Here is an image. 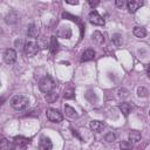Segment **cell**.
Listing matches in <instances>:
<instances>
[{
    "instance_id": "1",
    "label": "cell",
    "mask_w": 150,
    "mask_h": 150,
    "mask_svg": "<svg viewBox=\"0 0 150 150\" xmlns=\"http://www.w3.org/2000/svg\"><path fill=\"white\" fill-rule=\"evenodd\" d=\"M28 104H29L28 98L26 96H22V95H15L11 100V105L16 111H22V110L27 109L28 108Z\"/></svg>"
},
{
    "instance_id": "2",
    "label": "cell",
    "mask_w": 150,
    "mask_h": 150,
    "mask_svg": "<svg viewBox=\"0 0 150 150\" xmlns=\"http://www.w3.org/2000/svg\"><path fill=\"white\" fill-rule=\"evenodd\" d=\"M54 87H55V82H54V80H53L50 76H48V75L45 76L43 79H41V81L39 82V88H40V90H41L42 93H45V94L50 93Z\"/></svg>"
},
{
    "instance_id": "3",
    "label": "cell",
    "mask_w": 150,
    "mask_h": 150,
    "mask_svg": "<svg viewBox=\"0 0 150 150\" xmlns=\"http://www.w3.org/2000/svg\"><path fill=\"white\" fill-rule=\"evenodd\" d=\"M23 50H25V54H26L28 57H33V56H35V55L38 54V52H39V46H38V43L34 42V41H28V42L25 43Z\"/></svg>"
},
{
    "instance_id": "4",
    "label": "cell",
    "mask_w": 150,
    "mask_h": 150,
    "mask_svg": "<svg viewBox=\"0 0 150 150\" xmlns=\"http://www.w3.org/2000/svg\"><path fill=\"white\" fill-rule=\"evenodd\" d=\"M46 116H47V118H48L50 122H54V123H59V122H61V121L63 120L62 114H61L59 110L52 109V108L46 111Z\"/></svg>"
},
{
    "instance_id": "5",
    "label": "cell",
    "mask_w": 150,
    "mask_h": 150,
    "mask_svg": "<svg viewBox=\"0 0 150 150\" xmlns=\"http://www.w3.org/2000/svg\"><path fill=\"white\" fill-rule=\"evenodd\" d=\"M88 19H89L90 23H93V25H96V26H103L104 25V19L96 11H91L88 15Z\"/></svg>"
},
{
    "instance_id": "6",
    "label": "cell",
    "mask_w": 150,
    "mask_h": 150,
    "mask_svg": "<svg viewBox=\"0 0 150 150\" xmlns=\"http://www.w3.org/2000/svg\"><path fill=\"white\" fill-rule=\"evenodd\" d=\"M4 61L7 64H13L16 61V52L12 48H8L4 53Z\"/></svg>"
},
{
    "instance_id": "7",
    "label": "cell",
    "mask_w": 150,
    "mask_h": 150,
    "mask_svg": "<svg viewBox=\"0 0 150 150\" xmlns=\"http://www.w3.org/2000/svg\"><path fill=\"white\" fill-rule=\"evenodd\" d=\"M52 148H53L52 141L48 137L42 136L40 138V142H39V149L40 150H52Z\"/></svg>"
},
{
    "instance_id": "8",
    "label": "cell",
    "mask_w": 150,
    "mask_h": 150,
    "mask_svg": "<svg viewBox=\"0 0 150 150\" xmlns=\"http://www.w3.org/2000/svg\"><path fill=\"white\" fill-rule=\"evenodd\" d=\"M0 150H14V142H12L7 138H1L0 139Z\"/></svg>"
},
{
    "instance_id": "9",
    "label": "cell",
    "mask_w": 150,
    "mask_h": 150,
    "mask_svg": "<svg viewBox=\"0 0 150 150\" xmlns=\"http://www.w3.org/2000/svg\"><path fill=\"white\" fill-rule=\"evenodd\" d=\"M89 127L95 132H102L103 129H104V124L102 122H100V121H91L89 123Z\"/></svg>"
},
{
    "instance_id": "10",
    "label": "cell",
    "mask_w": 150,
    "mask_h": 150,
    "mask_svg": "<svg viewBox=\"0 0 150 150\" xmlns=\"http://www.w3.org/2000/svg\"><path fill=\"white\" fill-rule=\"evenodd\" d=\"M128 9H129V12L130 13H135L142 5H143V2L142 1H136V0H130V1H128Z\"/></svg>"
},
{
    "instance_id": "11",
    "label": "cell",
    "mask_w": 150,
    "mask_h": 150,
    "mask_svg": "<svg viewBox=\"0 0 150 150\" xmlns=\"http://www.w3.org/2000/svg\"><path fill=\"white\" fill-rule=\"evenodd\" d=\"M14 143L16 144V146H23V148H26L29 144V138L23 137V136H16V137H14Z\"/></svg>"
},
{
    "instance_id": "12",
    "label": "cell",
    "mask_w": 150,
    "mask_h": 150,
    "mask_svg": "<svg viewBox=\"0 0 150 150\" xmlns=\"http://www.w3.org/2000/svg\"><path fill=\"white\" fill-rule=\"evenodd\" d=\"M95 57V52L93 49H87L83 52L82 56H81V62H87V61H90Z\"/></svg>"
},
{
    "instance_id": "13",
    "label": "cell",
    "mask_w": 150,
    "mask_h": 150,
    "mask_svg": "<svg viewBox=\"0 0 150 150\" xmlns=\"http://www.w3.org/2000/svg\"><path fill=\"white\" fill-rule=\"evenodd\" d=\"M141 138H142V136H141V132L139 131H137V130H130V132H129V139H130V142L137 143V142L141 141Z\"/></svg>"
},
{
    "instance_id": "14",
    "label": "cell",
    "mask_w": 150,
    "mask_h": 150,
    "mask_svg": "<svg viewBox=\"0 0 150 150\" xmlns=\"http://www.w3.org/2000/svg\"><path fill=\"white\" fill-rule=\"evenodd\" d=\"M134 35L137 36V38L143 39V38L146 36V30H145V28H143V27L136 26V27H134Z\"/></svg>"
},
{
    "instance_id": "15",
    "label": "cell",
    "mask_w": 150,
    "mask_h": 150,
    "mask_svg": "<svg viewBox=\"0 0 150 150\" xmlns=\"http://www.w3.org/2000/svg\"><path fill=\"white\" fill-rule=\"evenodd\" d=\"M91 38H93V40H94L97 45H102V43L104 42V36H103V34H102L101 32H98V30L94 32L93 35H91Z\"/></svg>"
},
{
    "instance_id": "16",
    "label": "cell",
    "mask_w": 150,
    "mask_h": 150,
    "mask_svg": "<svg viewBox=\"0 0 150 150\" xmlns=\"http://www.w3.org/2000/svg\"><path fill=\"white\" fill-rule=\"evenodd\" d=\"M74 95H75V90H74V88H73L71 86L66 87L64 93H63V97H64L66 100H71V98L74 97Z\"/></svg>"
},
{
    "instance_id": "17",
    "label": "cell",
    "mask_w": 150,
    "mask_h": 150,
    "mask_svg": "<svg viewBox=\"0 0 150 150\" xmlns=\"http://www.w3.org/2000/svg\"><path fill=\"white\" fill-rule=\"evenodd\" d=\"M64 112H66V116L70 117V118H76L77 117V112L74 108H71L70 105H64Z\"/></svg>"
},
{
    "instance_id": "18",
    "label": "cell",
    "mask_w": 150,
    "mask_h": 150,
    "mask_svg": "<svg viewBox=\"0 0 150 150\" xmlns=\"http://www.w3.org/2000/svg\"><path fill=\"white\" fill-rule=\"evenodd\" d=\"M49 49H50V53L52 54H55L59 49V43L56 41V38L55 36H52L50 38V46H49Z\"/></svg>"
},
{
    "instance_id": "19",
    "label": "cell",
    "mask_w": 150,
    "mask_h": 150,
    "mask_svg": "<svg viewBox=\"0 0 150 150\" xmlns=\"http://www.w3.org/2000/svg\"><path fill=\"white\" fill-rule=\"evenodd\" d=\"M59 35L61 38H63V39H69L70 35H71V30H70L69 27H62L61 30H60V33H59Z\"/></svg>"
},
{
    "instance_id": "20",
    "label": "cell",
    "mask_w": 150,
    "mask_h": 150,
    "mask_svg": "<svg viewBox=\"0 0 150 150\" xmlns=\"http://www.w3.org/2000/svg\"><path fill=\"white\" fill-rule=\"evenodd\" d=\"M27 35H28V38H32V39H35V38L38 36V30H36V28H35V25L32 23V25L28 27Z\"/></svg>"
},
{
    "instance_id": "21",
    "label": "cell",
    "mask_w": 150,
    "mask_h": 150,
    "mask_svg": "<svg viewBox=\"0 0 150 150\" xmlns=\"http://www.w3.org/2000/svg\"><path fill=\"white\" fill-rule=\"evenodd\" d=\"M120 109H121V111L123 112V115L128 116V114H129L130 110H131V105H130L129 103H127V102H123V103L120 104Z\"/></svg>"
},
{
    "instance_id": "22",
    "label": "cell",
    "mask_w": 150,
    "mask_h": 150,
    "mask_svg": "<svg viewBox=\"0 0 150 150\" xmlns=\"http://www.w3.org/2000/svg\"><path fill=\"white\" fill-rule=\"evenodd\" d=\"M111 41L114 42V45H115V46H121V45H122V42H123L122 35H121V34H118V33H115V34L112 35V38H111Z\"/></svg>"
},
{
    "instance_id": "23",
    "label": "cell",
    "mask_w": 150,
    "mask_h": 150,
    "mask_svg": "<svg viewBox=\"0 0 150 150\" xmlns=\"http://www.w3.org/2000/svg\"><path fill=\"white\" fill-rule=\"evenodd\" d=\"M56 100H57V94H56L55 91H53V90L46 95V101H47L48 103H53V102H55Z\"/></svg>"
},
{
    "instance_id": "24",
    "label": "cell",
    "mask_w": 150,
    "mask_h": 150,
    "mask_svg": "<svg viewBox=\"0 0 150 150\" xmlns=\"http://www.w3.org/2000/svg\"><path fill=\"white\" fill-rule=\"evenodd\" d=\"M121 150H131L132 149V144L130 141H122L120 144Z\"/></svg>"
},
{
    "instance_id": "25",
    "label": "cell",
    "mask_w": 150,
    "mask_h": 150,
    "mask_svg": "<svg viewBox=\"0 0 150 150\" xmlns=\"http://www.w3.org/2000/svg\"><path fill=\"white\" fill-rule=\"evenodd\" d=\"M148 94H149V91H148V89L144 88V87H139V88L137 89V95H138L139 97H146Z\"/></svg>"
},
{
    "instance_id": "26",
    "label": "cell",
    "mask_w": 150,
    "mask_h": 150,
    "mask_svg": "<svg viewBox=\"0 0 150 150\" xmlns=\"http://www.w3.org/2000/svg\"><path fill=\"white\" fill-rule=\"evenodd\" d=\"M105 141L107 142H114L115 139H116V136H115V134H112V132H109V134H107L105 135Z\"/></svg>"
},
{
    "instance_id": "27",
    "label": "cell",
    "mask_w": 150,
    "mask_h": 150,
    "mask_svg": "<svg viewBox=\"0 0 150 150\" xmlns=\"http://www.w3.org/2000/svg\"><path fill=\"white\" fill-rule=\"evenodd\" d=\"M23 46H25V45H23V41H22L21 39H19V40L15 41V47H18V48L21 47V48H23Z\"/></svg>"
},
{
    "instance_id": "28",
    "label": "cell",
    "mask_w": 150,
    "mask_h": 150,
    "mask_svg": "<svg viewBox=\"0 0 150 150\" xmlns=\"http://www.w3.org/2000/svg\"><path fill=\"white\" fill-rule=\"evenodd\" d=\"M66 2L69 4V5H79V1L77 0H66Z\"/></svg>"
},
{
    "instance_id": "29",
    "label": "cell",
    "mask_w": 150,
    "mask_h": 150,
    "mask_svg": "<svg viewBox=\"0 0 150 150\" xmlns=\"http://www.w3.org/2000/svg\"><path fill=\"white\" fill-rule=\"evenodd\" d=\"M88 4H89L91 7H96V6H97L100 2H98V1H91V0H90V1H88Z\"/></svg>"
},
{
    "instance_id": "30",
    "label": "cell",
    "mask_w": 150,
    "mask_h": 150,
    "mask_svg": "<svg viewBox=\"0 0 150 150\" xmlns=\"http://www.w3.org/2000/svg\"><path fill=\"white\" fill-rule=\"evenodd\" d=\"M123 5H124L123 0H116V6L117 7H123Z\"/></svg>"
},
{
    "instance_id": "31",
    "label": "cell",
    "mask_w": 150,
    "mask_h": 150,
    "mask_svg": "<svg viewBox=\"0 0 150 150\" xmlns=\"http://www.w3.org/2000/svg\"><path fill=\"white\" fill-rule=\"evenodd\" d=\"M4 102H5V98L4 97H0V105H2Z\"/></svg>"
},
{
    "instance_id": "32",
    "label": "cell",
    "mask_w": 150,
    "mask_h": 150,
    "mask_svg": "<svg viewBox=\"0 0 150 150\" xmlns=\"http://www.w3.org/2000/svg\"><path fill=\"white\" fill-rule=\"evenodd\" d=\"M0 87H1V81H0Z\"/></svg>"
}]
</instances>
